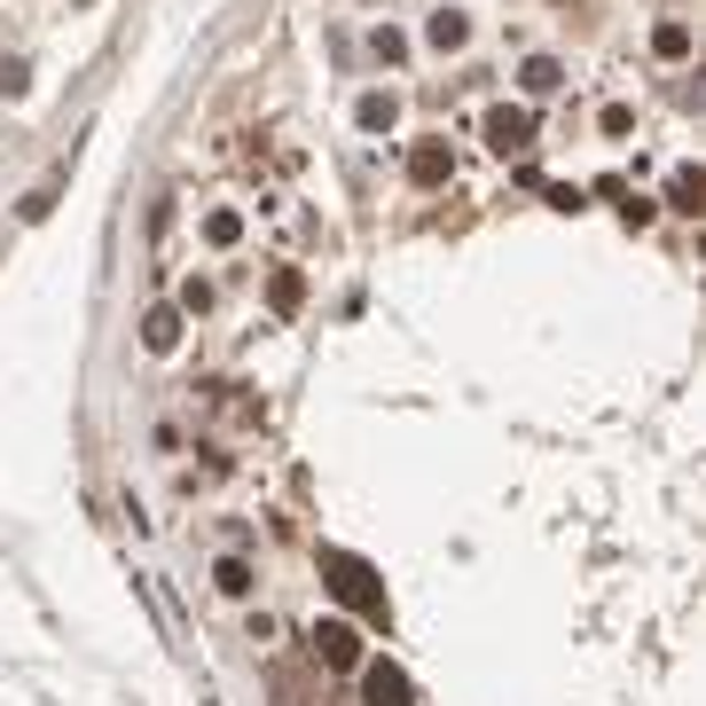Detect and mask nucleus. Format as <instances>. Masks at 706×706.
<instances>
[{"instance_id":"f257e3e1","label":"nucleus","mask_w":706,"mask_h":706,"mask_svg":"<svg viewBox=\"0 0 706 706\" xmlns=\"http://www.w3.org/2000/svg\"><path fill=\"white\" fill-rule=\"evenodd\" d=\"M322 589H330L345 612H362L370 629H385V621H393V604H385V581H377V565H370V558H353V550H322Z\"/></svg>"},{"instance_id":"f03ea898","label":"nucleus","mask_w":706,"mask_h":706,"mask_svg":"<svg viewBox=\"0 0 706 706\" xmlns=\"http://www.w3.org/2000/svg\"><path fill=\"white\" fill-rule=\"evenodd\" d=\"M307 652H314V667H330V675H353V667H362V629H353V621H314Z\"/></svg>"},{"instance_id":"7ed1b4c3","label":"nucleus","mask_w":706,"mask_h":706,"mask_svg":"<svg viewBox=\"0 0 706 706\" xmlns=\"http://www.w3.org/2000/svg\"><path fill=\"white\" fill-rule=\"evenodd\" d=\"M479 134H487V149H495V157H526V149H534V111L495 103V111L479 118Z\"/></svg>"},{"instance_id":"20e7f679","label":"nucleus","mask_w":706,"mask_h":706,"mask_svg":"<svg viewBox=\"0 0 706 706\" xmlns=\"http://www.w3.org/2000/svg\"><path fill=\"white\" fill-rule=\"evenodd\" d=\"M353 675H362V698H370V706H416V683H408V667H393V660H362Z\"/></svg>"},{"instance_id":"39448f33","label":"nucleus","mask_w":706,"mask_h":706,"mask_svg":"<svg viewBox=\"0 0 706 706\" xmlns=\"http://www.w3.org/2000/svg\"><path fill=\"white\" fill-rule=\"evenodd\" d=\"M408 181H416V189H439V181H448V142H416V149H408Z\"/></svg>"},{"instance_id":"423d86ee","label":"nucleus","mask_w":706,"mask_h":706,"mask_svg":"<svg viewBox=\"0 0 706 706\" xmlns=\"http://www.w3.org/2000/svg\"><path fill=\"white\" fill-rule=\"evenodd\" d=\"M142 345H149V353H173V345H181V307H149V314H142Z\"/></svg>"},{"instance_id":"0eeeda50","label":"nucleus","mask_w":706,"mask_h":706,"mask_svg":"<svg viewBox=\"0 0 706 706\" xmlns=\"http://www.w3.org/2000/svg\"><path fill=\"white\" fill-rule=\"evenodd\" d=\"M268 307L291 322V314L307 307V276H299V268H276V276H268Z\"/></svg>"},{"instance_id":"6e6552de","label":"nucleus","mask_w":706,"mask_h":706,"mask_svg":"<svg viewBox=\"0 0 706 706\" xmlns=\"http://www.w3.org/2000/svg\"><path fill=\"white\" fill-rule=\"evenodd\" d=\"M652 55H660V63H683V55H691V24H683V17L652 24Z\"/></svg>"},{"instance_id":"1a4fd4ad","label":"nucleus","mask_w":706,"mask_h":706,"mask_svg":"<svg viewBox=\"0 0 706 706\" xmlns=\"http://www.w3.org/2000/svg\"><path fill=\"white\" fill-rule=\"evenodd\" d=\"M424 40H432L439 55H448V48H464V40H471V24H464V9H439V17L424 24Z\"/></svg>"},{"instance_id":"9d476101","label":"nucleus","mask_w":706,"mask_h":706,"mask_svg":"<svg viewBox=\"0 0 706 706\" xmlns=\"http://www.w3.org/2000/svg\"><path fill=\"white\" fill-rule=\"evenodd\" d=\"M667 212H698V165H675L667 173Z\"/></svg>"},{"instance_id":"9b49d317","label":"nucleus","mask_w":706,"mask_h":706,"mask_svg":"<svg viewBox=\"0 0 706 706\" xmlns=\"http://www.w3.org/2000/svg\"><path fill=\"white\" fill-rule=\"evenodd\" d=\"M558 86H565V71H558V55H534V63H526V95H558Z\"/></svg>"},{"instance_id":"f8f14e48","label":"nucleus","mask_w":706,"mask_h":706,"mask_svg":"<svg viewBox=\"0 0 706 706\" xmlns=\"http://www.w3.org/2000/svg\"><path fill=\"white\" fill-rule=\"evenodd\" d=\"M212 581H220V596H251V589H259V573H251L243 558H220V565H212Z\"/></svg>"},{"instance_id":"ddd939ff","label":"nucleus","mask_w":706,"mask_h":706,"mask_svg":"<svg viewBox=\"0 0 706 706\" xmlns=\"http://www.w3.org/2000/svg\"><path fill=\"white\" fill-rule=\"evenodd\" d=\"M236 236H243V212H205V243L212 251H228Z\"/></svg>"},{"instance_id":"4468645a","label":"nucleus","mask_w":706,"mask_h":706,"mask_svg":"<svg viewBox=\"0 0 706 706\" xmlns=\"http://www.w3.org/2000/svg\"><path fill=\"white\" fill-rule=\"evenodd\" d=\"M370 48H377V55H385V63H401V55H408V40H401V32H393V24H377V32H370Z\"/></svg>"},{"instance_id":"2eb2a0df","label":"nucleus","mask_w":706,"mask_h":706,"mask_svg":"<svg viewBox=\"0 0 706 706\" xmlns=\"http://www.w3.org/2000/svg\"><path fill=\"white\" fill-rule=\"evenodd\" d=\"M362 126H370V134L393 126V95H362Z\"/></svg>"},{"instance_id":"dca6fc26","label":"nucleus","mask_w":706,"mask_h":706,"mask_svg":"<svg viewBox=\"0 0 706 706\" xmlns=\"http://www.w3.org/2000/svg\"><path fill=\"white\" fill-rule=\"evenodd\" d=\"M79 9H86V0H79Z\"/></svg>"}]
</instances>
